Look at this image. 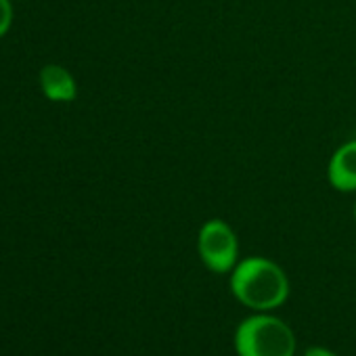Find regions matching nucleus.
I'll list each match as a JSON object with an SVG mask.
<instances>
[{"label": "nucleus", "mask_w": 356, "mask_h": 356, "mask_svg": "<svg viewBox=\"0 0 356 356\" xmlns=\"http://www.w3.org/2000/svg\"><path fill=\"white\" fill-rule=\"evenodd\" d=\"M304 356H337V354L325 346H310V348H306Z\"/></svg>", "instance_id": "nucleus-7"}, {"label": "nucleus", "mask_w": 356, "mask_h": 356, "mask_svg": "<svg viewBox=\"0 0 356 356\" xmlns=\"http://www.w3.org/2000/svg\"><path fill=\"white\" fill-rule=\"evenodd\" d=\"M327 178L335 191L341 193L356 191V138L335 149L327 165Z\"/></svg>", "instance_id": "nucleus-4"}, {"label": "nucleus", "mask_w": 356, "mask_h": 356, "mask_svg": "<svg viewBox=\"0 0 356 356\" xmlns=\"http://www.w3.org/2000/svg\"><path fill=\"white\" fill-rule=\"evenodd\" d=\"M197 254L216 275L231 273L239 262V239L233 227L220 218L204 222L197 235Z\"/></svg>", "instance_id": "nucleus-3"}, {"label": "nucleus", "mask_w": 356, "mask_h": 356, "mask_svg": "<svg viewBox=\"0 0 356 356\" xmlns=\"http://www.w3.org/2000/svg\"><path fill=\"white\" fill-rule=\"evenodd\" d=\"M235 352L237 356H293L296 335L279 316L258 312L239 323Z\"/></svg>", "instance_id": "nucleus-2"}, {"label": "nucleus", "mask_w": 356, "mask_h": 356, "mask_svg": "<svg viewBox=\"0 0 356 356\" xmlns=\"http://www.w3.org/2000/svg\"><path fill=\"white\" fill-rule=\"evenodd\" d=\"M40 90L53 103H72L78 97V84L70 70L57 63H49L40 70Z\"/></svg>", "instance_id": "nucleus-5"}, {"label": "nucleus", "mask_w": 356, "mask_h": 356, "mask_svg": "<svg viewBox=\"0 0 356 356\" xmlns=\"http://www.w3.org/2000/svg\"><path fill=\"white\" fill-rule=\"evenodd\" d=\"M13 26V5L11 0H0V38L7 36Z\"/></svg>", "instance_id": "nucleus-6"}, {"label": "nucleus", "mask_w": 356, "mask_h": 356, "mask_svg": "<svg viewBox=\"0 0 356 356\" xmlns=\"http://www.w3.org/2000/svg\"><path fill=\"white\" fill-rule=\"evenodd\" d=\"M354 220H356V204H354Z\"/></svg>", "instance_id": "nucleus-8"}, {"label": "nucleus", "mask_w": 356, "mask_h": 356, "mask_svg": "<svg viewBox=\"0 0 356 356\" xmlns=\"http://www.w3.org/2000/svg\"><path fill=\"white\" fill-rule=\"evenodd\" d=\"M231 291L243 306L268 312L289 298V279L277 262L254 256L237 262L231 270Z\"/></svg>", "instance_id": "nucleus-1"}]
</instances>
